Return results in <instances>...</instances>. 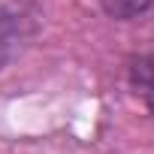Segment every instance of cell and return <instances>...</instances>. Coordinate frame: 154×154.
<instances>
[{"label": "cell", "instance_id": "cell-1", "mask_svg": "<svg viewBox=\"0 0 154 154\" xmlns=\"http://www.w3.org/2000/svg\"><path fill=\"white\" fill-rule=\"evenodd\" d=\"M36 24H39V12L27 3L0 6V69L9 66L24 51V45L36 33Z\"/></svg>", "mask_w": 154, "mask_h": 154}, {"label": "cell", "instance_id": "cell-3", "mask_svg": "<svg viewBox=\"0 0 154 154\" xmlns=\"http://www.w3.org/2000/svg\"><path fill=\"white\" fill-rule=\"evenodd\" d=\"M154 6V0H103V9L115 21H133Z\"/></svg>", "mask_w": 154, "mask_h": 154}, {"label": "cell", "instance_id": "cell-2", "mask_svg": "<svg viewBox=\"0 0 154 154\" xmlns=\"http://www.w3.org/2000/svg\"><path fill=\"white\" fill-rule=\"evenodd\" d=\"M130 88L133 94L154 112V48L151 51H142L130 60Z\"/></svg>", "mask_w": 154, "mask_h": 154}]
</instances>
